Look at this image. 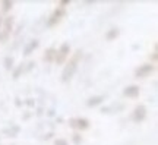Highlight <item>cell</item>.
Returning <instances> with one entry per match:
<instances>
[{
	"mask_svg": "<svg viewBox=\"0 0 158 145\" xmlns=\"http://www.w3.org/2000/svg\"><path fill=\"white\" fill-rule=\"evenodd\" d=\"M34 66H35V62H29V63H28V66H26V68H24V71H26V72H28V71H31Z\"/></svg>",
	"mask_w": 158,
	"mask_h": 145,
	"instance_id": "22",
	"label": "cell"
},
{
	"mask_svg": "<svg viewBox=\"0 0 158 145\" xmlns=\"http://www.w3.org/2000/svg\"><path fill=\"white\" fill-rule=\"evenodd\" d=\"M70 53V46L68 43H63L62 46H60V49H59V52L56 53V57H54V62L57 63V65H62V63H65V60L68 59V56Z\"/></svg>",
	"mask_w": 158,
	"mask_h": 145,
	"instance_id": "2",
	"label": "cell"
},
{
	"mask_svg": "<svg viewBox=\"0 0 158 145\" xmlns=\"http://www.w3.org/2000/svg\"><path fill=\"white\" fill-rule=\"evenodd\" d=\"M19 130H21V127H19V126L12 125L9 129H3V130H1V133H3V135H6V136H10V138H16L18 133H19Z\"/></svg>",
	"mask_w": 158,
	"mask_h": 145,
	"instance_id": "8",
	"label": "cell"
},
{
	"mask_svg": "<svg viewBox=\"0 0 158 145\" xmlns=\"http://www.w3.org/2000/svg\"><path fill=\"white\" fill-rule=\"evenodd\" d=\"M22 104H24V103L21 101V98H15V106H16V107H21Z\"/></svg>",
	"mask_w": 158,
	"mask_h": 145,
	"instance_id": "26",
	"label": "cell"
},
{
	"mask_svg": "<svg viewBox=\"0 0 158 145\" xmlns=\"http://www.w3.org/2000/svg\"><path fill=\"white\" fill-rule=\"evenodd\" d=\"M29 117H31V113H25V114L22 116V119H24V120H28Z\"/></svg>",
	"mask_w": 158,
	"mask_h": 145,
	"instance_id": "28",
	"label": "cell"
},
{
	"mask_svg": "<svg viewBox=\"0 0 158 145\" xmlns=\"http://www.w3.org/2000/svg\"><path fill=\"white\" fill-rule=\"evenodd\" d=\"M139 92L140 90L138 85H129L123 90V95H126L129 98H136V97H139Z\"/></svg>",
	"mask_w": 158,
	"mask_h": 145,
	"instance_id": "6",
	"label": "cell"
},
{
	"mask_svg": "<svg viewBox=\"0 0 158 145\" xmlns=\"http://www.w3.org/2000/svg\"><path fill=\"white\" fill-rule=\"evenodd\" d=\"M56 53H57V50H56V49H53V47L47 49V50L44 52L43 60H44V62H47V63H50V62H53V60H54V57H56Z\"/></svg>",
	"mask_w": 158,
	"mask_h": 145,
	"instance_id": "9",
	"label": "cell"
},
{
	"mask_svg": "<svg viewBox=\"0 0 158 145\" xmlns=\"http://www.w3.org/2000/svg\"><path fill=\"white\" fill-rule=\"evenodd\" d=\"M3 65H4V69L6 71H10L13 68V57L12 56H6L4 60H3Z\"/></svg>",
	"mask_w": 158,
	"mask_h": 145,
	"instance_id": "14",
	"label": "cell"
},
{
	"mask_svg": "<svg viewBox=\"0 0 158 145\" xmlns=\"http://www.w3.org/2000/svg\"><path fill=\"white\" fill-rule=\"evenodd\" d=\"M12 7H13V1H10V0L1 1V10H3V12H9Z\"/></svg>",
	"mask_w": 158,
	"mask_h": 145,
	"instance_id": "15",
	"label": "cell"
},
{
	"mask_svg": "<svg viewBox=\"0 0 158 145\" xmlns=\"http://www.w3.org/2000/svg\"><path fill=\"white\" fill-rule=\"evenodd\" d=\"M43 113H44V109H43V107H38V109H37V116H41Z\"/></svg>",
	"mask_w": 158,
	"mask_h": 145,
	"instance_id": "27",
	"label": "cell"
},
{
	"mask_svg": "<svg viewBox=\"0 0 158 145\" xmlns=\"http://www.w3.org/2000/svg\"><path fill=\"white\" fill-rule=\"evenodd\" d=\"M73 144L75 145H81V142H82V136H81V133H73Z\"/></svg>",
	"mask_w": 158,
	"mask_h": 145,
	"instance_id": "18",
	"label": "cell"
},
{
	"mask_svg": "<svg viewBox=\"0 0 158 145\" xmlns=\"http://www.w3.org/2000/svg\"><path fill=\"white\" fill-rule=\"evenodd\" d=\"M152 72H154V65L146 63V65L139 66V68L135 71V76H136V78H146V76H149Z\"/></svg>",
	"mask_w": 158,
	"mask_h": 145,
	"instance_id": "4",
	"label": "cell"
},
{
	"mask_svg": "<svg viewBox=\"0 0 158 145\" xmlns=\"http://www.w3.org/2000/svg\"><path fill=\"white\" fill-rule=\"evenodd\" d=\"M54 145H69V142L63 138H57V139H54Z\"/></svg>",
	"mask_w": 158,
	"mask_h": 145,
	"instance_id": "19",
	"label": "cell"
},
{
	"mask_svg": "<svg viewBox=\"0 0 158 145\" xmlns=\"http://www.w3.org/2000/svg\"><path fill=\"white\" fill-rule=\"evenodd\" d=\"M108 109H110V113H111V111L119 113V111H123V110H124V104H113V106H110Z\"/></svg>",
	"mask_w": 158,
	"mask_h": 145,
	"instance_id": "17",
	"label": "cell"
},
{
	"mask_svg": "<svg viewBox=\"0 0 158 145\" xmlns=\"http://www.w3.org/2000/svg\"><path fill=\"white\" fill-rule=\"evenodd\" d=\"M47 114H49L50 117H53V116H54V109H50L49 111H47Z\"/></svg>",
	"mask_w": 158,
	"mask_h": 145,
	"instance_id": "29",
	"label": "cell"
},
{
	"mask_svg": "<svg viewBox=\"0 0 158 145\" xmlns=\"http://www.w3.org/2000/svg\"><path fill=\"white\" fill-rule=\"evenodd\" d=\"M70 1L69 0H62V1H60V7H63V9H65V6H66V4H69Z\"/></svg>",
	"mask_w": 158,
	"mask_h": 145,
	"instance_id": "25",
	"label": "cell"
},
{
	"mask_svg": "<svg viewBox=\"0 0 158 145\" xmlns=\"http://www.w3.org/2000/svg\"><path fill=\"white\" fill-rule=\"evenodd\" d=\"M76 127L81 129V130H87L88 127H89V120L85 119V117H79V119H76Z\"/></svg>",
	"mask_w": 158,
	"mask_h": 145,
	"instance_id": "12",
	"label": "cell"
},
{
	"mask_svg": "<svg viewBox=\"0 0 158 145\" xmlns=\"http://www.w3.org/2000/svg\"><path fill=\"white\" fill-rule=\"evenodd\" d=\"M38 46H40L38 40H32V41H29V44H28V46L24 49V54H25V56H29L35 50V49H38Z\"/></svg>",
	"mask_w": 158,
	"mask_h": 145,
	"instance_id": "11",
	"label": "cell"
},
{
	"mask_svg": "<svg viewBox=\"0 0 158 145\" xmlns=\"http://www.w3.org/2000/svg\"><path fill=\"white\" fill-rule=\"evenodd\" d=\"M81 59H82V50H76L75 54L72 56L70 60L68 62V65L65 66L63 72H62V81L63 82H68L72 79V76L75 75L76 69H78V63H79Z\"/></svg>",
	"mask_w": 158,
	"mask_h": 145,
	"instance_id": "1",
	"label": "cell"
},
{
	"mask_svg": "<svg viewBox=\"0 0 158 145\" xmlns=\"http://www.w3.org/2000/svg\"><path fill=\"white\" fill-rule=\"evenodd\" d=\"M103 101H104V95H94V97H91L88 100L87 104H88V107H95V106L101 104Z\"/></svg>",
	"mask_w": 158,
	"mask_h": 145,
	"instance_id": "10",
	"label": "cell"
},
{
	"mask_svg": "<svg viewBox=\"0 0 158 145\" xmlns=\"http://www.w3.org/2000/svg\"><path fill=\"white\" fill-rule=\"evenodd\" d=\"M65 13H66V12H65V9L59 6V7H57V9H56V10L53 12V15L50 16L49 22H47V24H49V26H53V25H56V24H57V22H59L60 19L65 16Z\"/></svg>",
	"mask_w": 158,
	"mask_h": 145,
	"instance_id": "5",
	"label": "cell"
},
{
	"mask_svg": "<svg viewBox=\"0 0 158 145\" xmlns=\"http://www.w3.org/2000/svg\"><path fill=\"white\" fill-rule=\"evenodd\" d=\"M7 34H4V32H3V31H1V32H0V43H4V41H7Z\"/></svg>",
	"mask_w": 158,
	"mask_h": 145,
	"instance_id": "21",
	"label": "cell"
},
{
	"mask_svg": "<svg viewBox=\"0 0 158 145\" xmlns=\"http://www.w3.org/2000/svg\"><path fill=\"white\" fill-rule=\"evenodd\" d=\"M3 24V18H1V15H0V25Z\"/></svg>",
	"mask_w": 158,
	"mask_h": 145,
	"instance_id": "30",
	"label": "cell"
},
{
	"mask_svg": "<svg viewBox=\"0 0 158 145\" xmlns=\"http://www.w3.org/2000/svg\"><path fill=\"white\" fill-rule=\"evenodd\" d=\"M25 104H26L28 107H34V106H35V100H34V98H28V100L25 101Z\"/></svg>",
	"mask_w": 158,
	"mask_h": 145,
	"instance_id": "20",
	"label": "cell"
},
{
	"mask_svg": "<svg viewBox=\"0 0 158 145\" xmlns=\"http://www.w3.org/2000/svg\"><path fill=\"white\" fill-rule=\"evenodd\" d=\"M119 35H120V29H119V28H111V29H108V32L105 34V38H107L108 41H111V40H116Z\"/></svg>",
	"mask_w": 158,
	"mask_h": 145,
	"instance_id": "13",
	"label": "cell"
},
{
	"mask_svg": "<svg viewBox=\"0 0 158 145\" xmlns=\"http://www.w3.org/2000/svg\"><path fill=\"white\" fill-rule=\"evenodd\" d=\"M24 68H25V65H24V63H21V65L18 66L16 69L13 71V75H12V78H13V79H18V78L21 76V73L24 72Z\"/></svg>",
	"mask_w": 158,
	"mask_h": 145,
	"instance_id": "16",
	"label": "cell"
},
{
	"mask_svg": "<svg viewBox=\"0 0 158 145\" xmlns=\"http://www.w3.org/2000/svg\"><path fill=\"white\" fill-rule=\"evenodd\" d=\"M53 135H54L53 132H49V133H46V135L43 136V139H46V141H47V139H50V138H53Z\"/></svg>",
	"mask_w": 158,
	"mask_h": 145,
	"instance_id": "23",
	"label": "cell"
},
{
	"mask_svg": "<svg viewBox=\"0 0 158 145\" xmlns=\"http://www.w3.org/2000/svg\"><path fill=\"white\" fill-rule=\"evenodd\" d=\"M69 126L70 127H76V119H70V120H69Z\"/></svg>",
	"mask_w": 158,
	"mask_h": 145,
	"instance_id": "24",
	"label": "cell"
},
{
	"mask_svg": "<svg viewBox=\"0 0 158 145\" xmlns=\"http://www.w3.org/2000/svg\"><path fill=\"white\" fill-rule=\"evenodd\" d=\"M145 117H146V107L142 106V104L136 106L133 110V114H132V120L136 122V123H140V122L145 120Z\"/></svg>",
	"mask_w": 158,
	"mask_h": 145,
	"instance_id": "3",
	"label": "cell"
},
{
	"mask_svg": "<svg viewBox=\"0 0 158 145\" xmlns=\"http://www.w3.org/2000/svg\"><path fill=\"white\" fill-rule=\"evenodd\" d=\"M13 22H15V18L13 16H6L4 21H3V32L10 35L12 29H13Z\"/></svg>",
	"mask_w": 158,
	"mask_h": 145,
	"instance_id": "7",
	"label": "cell"
}]
</instances>
